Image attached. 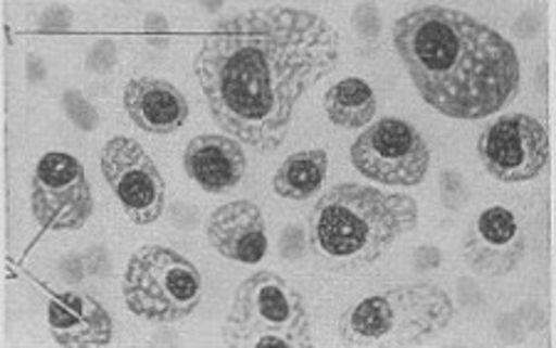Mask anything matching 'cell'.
Instances as JSON below:
<instances>
[{"mask_svg":"<svg viewBox=\"0 0 556 348\" xmlns=\"http://www.w3.org/2000/svg\"><path fill=\"white\" fill-rule=\"evenodd\" d=\"M337 60L339 38L327 21L270 5L215 25L195 55V75L223 131L273 151L285 144L294 106Z\"/></svg>","mask_w":556,"mask_h":348,"instance_id":"obj_1","label":"cell"},{"mask_svg":"<svg viewBox=\"0 0 556 348\" xmlns=\"http://www.w3.org/2000/svg\"><path fill=\"white\" fill-rule=\"evenodd\" d=\"M393 48L420 96L451 119L497 114L519 89L513 44L453 8L424 5L399 17Z\"/></svg>","mask_w":556,"mask_h":348,"instance_id":"obj_2","label":"cell"},{"mask_svg":"<svg viewBox=\"0 0 556 348\" xmlns=\"http://www.w3.org/2000/svg\"><path fill=\"white\" fill-rule=\"evenodd\" d=\"M418 222L408 195H386L362 183H342L321 195L309 216L312 249L327 265L354 270L379 260Z\"/></svg>","mask_w":556,"mask_h":348,"instance_id":"obj_3","label":"cell"},{"mask_svg":"<svg viewBox=\"0 0 556 348\" xmlns=\"http://www.w3.org/2000/svg\"><path fill=\"white\" fill-rule=\"evenodd\" d=\"M453 319V301L430 282L396 284L346 311L342 338L354 348H410L441 334Z\"/></svg>","mask_w":556,"mask_h":348,"instance_id":"obj_4","label":"cell"},{"mask_svg":"<svg viewBox=\"0 0 556 348\" xmlns=\"http://www.w3.org/2000/svg\"><path fill=\"white\" fill-rule=\"evenodd\" d=\"M232 348H309L312 319L302 294L275 272H257L240 284L226 321Z\"/></svg>","mask_w":556,"mask_h":348,"instance_id":"obj_5","label":"cell"},{"mask_svg":"<svg viewBox=\"0 0 556 348\" xmlns=\"http://www.w3.org/2000/svg\"><path fill=\"white\" fill-rule=\"evenodd\" d=\"M201 294V272L176 249L149 245L131 255L124 274V299L137 317L174 324L193 314Z\"/></svg>","mask_w":556,"mask_h":348,"instance_id":"obj_6","label":"cell"},{"mask_svg":"<svg viewBox=\"0 0 556 348\" xmlns=\"http://www.w3.org/2000/svg\"><path fill=\"white\" fill-rule=\"evenodd\" d=\"M352 164L371 181L410 189L426 178L430 151L414 124L381 119L354 141Z\"/></svg>","mask_w":556,"mask_h":348,"instance_id":"obj_7","label":"cell"},{"mask_svg":"<svg viewBox=\"0 0 556 348\" xmlns=\"http://www.w3.org/2000/svg\"><path fill=\"white\" fill-rule=\"evenodd\" d=\"M33 216L45 230H77L92 216V189L75 156L52 151L38 160Z\"/></svg>","mask_w":556,"mask_h":348,"instance_id":"obj_8","label":"cell"},{"mask_svg":"<svg viewBox=\"0 0 556 348\" xmlns=\"http://www.w3.org/2000/svg\"><path fill=\"white\" fill-rule=\"evenodd\" d=\"M102 173L119 198L124 212L137 225H151L166 205V183L139 141L116 137L102 149Z\"/></svg>","mask_w":556,"mask_h":348,"instance_id":"obj_9","label":"cell"},{"mask_svg":"<svg viewBox=\"0 0 556 348\" xmlns=\"http://www.w3.org/2000/svg\"><path fill=\"white\" fill-rule=\"evenodd\" d=\"M480 158L490 176L502 183H525L549 164V137L534 116H502L482 131Z\"/></svg>","mask_w":556,"mask_h":348,"instance_id":"obj_10","label":"cell"},{"mask_svg":"<svg viewBox=\"0 0 556 348\" xmlns=\"http://www.w3.org/2000/svg\"><path fill=\"white\" fill-rule=\"evenodd\" d=\"M525 255V235L507 208H488L472 222L465 240V260L470 270L500 276L513 272Z\"/></svg>","mask_w":556,"mask_h":348,"instance_id":"obj_11","label":"cell"},{"mask_svg":"<svg viewBox=\"0 0 556 348\" xmlns=\"http://www.w3.org/2000/svg\"><path fill=\"white\" fill-rule=\"evenodd\" d=\"M208 243L232 262L255 265L267 253V228L263 210L250 201L220 205L208 220Z\"/></svg>","mask_w":556,"mask_h":348,"instance_id":"obj_12","label":"cell"},{"mask_svg":"<svg viewBox=\"0 0 556 348\" xmlns=\"http://www.w3.org/2000/svg\"><path fill=\"white\" fill-rule=\"evenodd\" d=\"M50 332L55 344L67 348L110 346L112 319L106 309L89 294H58L48 309Z\"/></svg>","mask_w":556,"mask_h":348,"instance_id":"obj_13","label":"cell"},{"mask_svg":"<svg viewBox=\"0 0 556 348\" xmlns=\"http://www.w3.org/2000/svg\"><path fill=\"white\" fill-rule=\"evenodd\" d=\"M124 106L131 121L149 133H174L188 119V102L172 82L159 77H134L124 89Z\"/></svg>","mask_w":556,"mask_h":348,"instance_id":"obj_14","label":"cell"},{"mask_svg":"<svg viewBox=\"0 0 556 348\" xmlns=\"http://www.w3.org/2000/svg\"><path fill=\"white\" fill-rule=\"evenodd\" d=\"M184 164L186 173L208 193H223L238 185L248 168L240 141L220 137V133L195 137L186 149Z\"/></svg>","mask_w":556,"mask_h":348,"instance_id":"obj_15","label":"cell"},{"mask_svg":"<svg viewBox=\"0 0 556 348\" xmlns=\"http://www.w3.org/2000/svg\"><path fill=\"white\" fill-rule=\"evenodd\" d=\"M329 158L321 149H309L292 154L277 168L273 189L287 201H304L321 189L327 178Z\"/></svg>","mask_w":556,"mask_h":348,"instance_id":"obj_16","label":"cell"},{"mask_svg":"<svg viewBox=\"0 0 556 348\" xmlns=\"http://www.w3.org/2000/svg\"><path fill=\"white\" fill-rule=\"evenodd\" d=\"M325 109L337 127L358 129L376 116V96L364 79L349 77L327 89Z\"/></svg>","mask_w":556,"mask_h":348,"instance_id":"obj_17","label":"cell"}]
</instances>
